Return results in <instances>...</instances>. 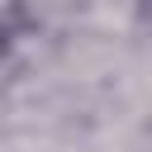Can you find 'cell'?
<instances>
[{
  "mask_svg": "<svg viewBox=\"0 0 152 152\" xmlns=\"http://www.w3.org/2000/svg\"><path fill=\"white\" fill-rule=\"evenodd\" d=\"M19 43H24V24H19V14L10 5H0V62H10Z\"/></svg>",
  "mask_w": 152,
  "mask_h": 152,
  "instance_id": "cell-1",
  "label": "cell"
}]
</instances>
